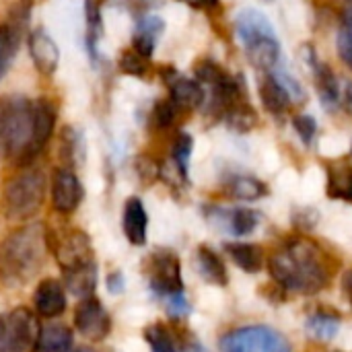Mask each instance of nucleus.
<instances>
[{"instance_id": "20e7f679", "label": "nucleus", "mask_w": 352, "mask_h": 352, "mask_svg": "<svg viewBox=\"0 0 352 352\" xmlns=\"http://www.w3.org/2000/svg\"><path fill=\"white\" fill-rule=\"evenodd\" d=\"M235 33L254 66L272 70L280 62V41L264 12L256 8L241 10L235 19Z\"/></svg>"}, {"instance_id": "7ed1b4c3", "label": "nucleus", "mask_w": 352, "mask_h": 352, "mask_svg": "<svg viewBox=\"0 0 352 352\" xmlns=\"http://www.w3.org/2000/svg\"><path fill=\"white\" fill-rule=\"evenodd\" d=\"M50 235L41 223L16 229L0 243V278L10 285H25L43 266Z\"/></svg>"}, {"instance_id": "aec40b11", "label": "nucleus", "mask_w": 352, "mask_h": 352, "mask_svg": "<svg viewBox=\"0 0 352 352\" xmlns=\"http://www.w3.org/2000/svg\"><path fill=\"white\" fill-rule=\"evenodd\" d=\"M196 268L200 272V276L210 283V285H219V287H225L229 283V276H227V268H225V262L221 260L219 254H214L210 248L202 245L198 248V254H196Z\"/></svg>"}, {"instance_id": "e433bc0d", "label": "nucleus", "mask_w": 352, "mask_h": 352, "mask_svg": "<svg viewBox=\"0 0 352 352\" xmlns=\"http://www.w3.org/2000/svg\"><path fill=\"white\" fill-rule=\"evenodd\" d=\"M0 352H14L12 351V338H10L6 316H0Z\"/></svg>"}, {"instance_id": "ddd939ff", "label": "nucleus", "mask_w": 352, "mask_h": 352, "mask_svg": "<svg viewBox=\"0 0 352 352\" xmlns=\"http://www.w3.org/2000/svg\"><path fill=\"white\" fill-rule=\"evenodd\" d=\"M208 217L214 225H219L221 229H225L227 233H231L235 237H245V235L254 233L260 223L258 212L252 208H233V210L210 208Z\"/></svg>"}, {"instance_id": "9d476101", "label": "nucleus", "mask_w": 352, "mask_h": 352, "mask_svg": "<svg viewBox=\"0 0 352 352\" xmlns=\"http://www.w3.org/2000/svg\"><path fill=\"white\" fill-rule=\"evenodd\" d=\"M82 200V186L70 169H58L52 179V204L58 212L68 214L78 208Z\"/></svg>"}, {"instance_id": "412c9836", "label": "nucleus", "mask_w": 352, "mask_h": 352, "mask_svg": "<svg viewBox=\"0 0 352 352\" xmlns=\"http://www.w3.org/2000/svg\"><path fill=\"white\" fill-rule=\"evenodd\" d=\"M227 256L248 274H256L264 268V252L260 245L254 243H227Z\"/></svg>"}, {"instance_id": "b1692460", "label": "nucleus", "mask_w": 352, "mask_h": 352, "mask_svg": "<svg viewBox=\"0 0 352 352\" xmlns=\"http://www.w3.org/2000/svg\"><path fill=\"white\" fill-rule=\"evenodd\" d=\"M260 99H262V103H264V107L270 111V113H274V116H283V113H287L289 111V107H291V95L278 85V80L268 72L266 74V78L262 80V85H260Z\"/></svg>"}, {"instance_id": "473e14b6", "label": "nucleus", "mask_w": 352, "mask_h": 352, "mask_svg": "<svg viewBox=\"0 0 352 352\" xmlns=\"http://www.w3.org/2000/svg\"><path fill=\"white\" fill-rule=\"evenodd\" d=\"M175 113H177V107L173 105L171 99L159 101V103L155 105L153 113H151V122H153V126L159 128V130H161V128H169V126L173 124V120H175Z\"/></svg>"}, {"instance_id": "ea45409f", "label": "nucleus", "mask_w": 352, "mask_h": 352, "mask_svg": "<svg viewBox=\"0 0 352 352\" xmlns=\"http://www.w3.org/2000/svg\"><path fill=\"white\" fill-rule=\"evenodd\" d=\"M342 289H344V293H346V297H349V301H351L352 305V270H349V272L344 274V278H342Z\"/></svg>"}, {"instance_id": "37998d69", "label": "nucleus", "mask_w": 352, "mask_h": 352, "mask_svg": "<svg viewBox=\"0 0 352 352\" xmlns=\"http://www.w3.org/2000/svg\"><path fill=\"white\" fill-rule=\"evenodd\" d=\"M351 153H352V148H351Z\"/></svg>"}, {"instance_id": "5701e85b", "label": "nucleus", "mask_w": 352, "mask_h": 352, "mask_svg": "<svg viewBox=\"0 0 352 352\" xmlns=\"http://www.w3.org/2000/svg\"><path fill=\"white\" fill-rule=\"evenodd\" d=\"M328 171V196L332 200H344L352 204V167L346 163H330Z\"/></svg>"}, {"instance_id": "0eeeda50", "label": "nucleus", "mask_w": 352, "mask_h": 352, "mask_svg": "<svg viewBox=\"0 0 352 352\" xmlns=\"http://www.w3.org/2000/svg\"><path fill=\"white\" fill-rule=\"evenodd\" d=\"M144 274L148 278L151 291L163 299L184 293L182 264H179V258L169 250L153 252L144 262Z\"/></svg>"}, {"instance_id": "a19ab883", "label": "nucleus", "mask_w": 352, "mask_h": 352, "mask_svg": "<svg viewBox=\"0 0 352 352\" xmlns=\"http://www.w3.org/2000/svg\"><path fill=\"white\" fill-rule=\"evenodd\" d=\"M344 105H346V109L352 113V82H349V87H346V95H344Z\"/></svg>"}, {"instance_id": "4be33fe9", "label": "nucleus", "mask_w": 352, "mask_h": 352, "mask_svg": "<svg viewBox=\"0 0 352 352\" xmlns=\"http://www.w3.org/2000/svg\"><path fill=\"white\" fill-rule=\"evenodd\" d=\"M72 330L62 324H50L39 330L37 352H70L72 351Z\"/></svg>"}, {"instance_id": "f03ea898", "label": "nucleus", "mask_w": 352, "mask_h": 352, "mask_svg": "<svg viewBox=\"0 0 352 352\" xmlns=\"http://www.w3.org/2000/svg\"><path fill=\"white\" fill-rule=\"evenodd\" d=\"M41 151L35 132V101L21 95L0 97V159L23 167Z\"/></svg>"}, {"instance_id": "2eb2a0df", "label": "nucleus", "mask_w": 352, "mask_h": 352, "mask_svg": "<svg viewBox=\"0 0 352 352\" xmlns=\"http://www.w3.org/2000/svg\"><path fill=\"white\" fill-rule=\"evenodd\" d=\"M307 62L311 64V70H314L320 101L324 103L326 109H334L338 105V101H340V87H338V80H336L334 72L328 68V64H324V62H320L316 58V52L309 45H307Z\"/></svg>"}, {"instance_id": "f3484780", "label": "nucleus", "mask_w": 352, "mask_h": 352, "mask_svg": "<svg viewBox=\"0 0 352 352\" xmlns=\"http://www.w3.org/2000/svg\"><path fill=\"white\" fill-rule=\"evenodd\" d=\"M163 29H165V23L161 16L144 14L142 19L136 21V29H134V37H132V50L148 60L153 56V50H155Z\"/></svg>"}, {"instance_id": "393cba45", "label": "nucleus", "mask_w": 352, "mask_h": 352, "mask_svg": "<svg viewBox=\"0 0 352 352\" xmlns=\"http://www.w3.org/2000/svg\"><path fill=\"white\" fill-rule=\"evenodd\" d=\"M227 192L229 196L237 198V200H260L268 194V188L264 182H260L258 177L252 175H233L227 182Z\"/></svg>"}, {"instance_id": "dca6fc26", "label": "nucleus", "mask_w": 352, "mask_h": 352, "mask_svg": "<svg viewBox=\"0 0 352 352\" xmlns=\"http://www.w3.org/2000/svg\"><path fill=\"white\" fill-rule=\"evenodd\" d=\"M33 305L35 311L41 318H58L60 314H64L66 309V295H64V287L58 280H43L39 283L35 297H33Z\"/></svg>"}, {"instance_id": "58836bf2", "label": "nucleus", "mask_w": 352, "mask_h": 352, "mask_svg": "<svg viewBox=\"0 0 352 352\" xmlns=\"http://www.w3.org/2000/svg\"><path fill=\"white\" fill-rule=\"evenodd\" d=\"M107 285H109V291L111 293H120L122 291V287H124V280H122V274H111L109 276V280H107Z\"/></svg>"}, {"instance_id": "f257e3e1", "label": "nucleus", "mask_w": 352, "mask_h": 352, "mask_svg": "<svg viewBox=\"0 0 352 352\" xmlns=\"http://www.w3.org/2000/svg\"><path fill=\"white\" fill-rule=\"evenodd\" d=\"M274 283L283 291L316 295L330 285L332 270L322 248L311 239L287 241L268 262Z\"/></svg>"}, {"instance_id": "bb28decb", "label": "nucleus", "mask_w": 352, "mask_h": 352, "mask_svg": "<svg viewBox=\"0 0 352 352\" xmlns=\"http://www.w3.org/2000/svg\"><path fill=\"white\" fill-rule=\"evenodd\" d=\"M223 118H225L227 124H229L233 130H237V132H248V130H252V128L256 126V120H258L254 107H252L248 101H241V103L233 105Z\"/></svg>"}, {"instance_id": "2f4dec72", "label": "nucleus", "mask_w": 352, "mask_h": 352, "mask_svg": "<svg viewBox=\"0 0 352 352\" xmlns=\"http://www.w3.org/2000/svg\"><path fill=\"white\" fill-rule=\"evenodd\" d=\"M276 80H278V85L291 95V99L293 101H303L305 99V91H303V87H301V82L289 72V70H285V68H280V62L272 68V70H268Z\"/></svg>"}, {"instance_id": "c9c22d12", "label": "nucleus", "mask_w": 352, "mask_h": 352, "mask_svg": "<svg viewBox=\"0 0 352 352\" xmlns=\"http://www.w3.org/2000/svg\"><path fill=\"white\" fill-rule=\"evenodd\" d=\"M167 301V311L169 316L173 318H186L190 314V305H188V299L184 293H177V295H171L165 299Z\"/></svg>"}, {"instance_id": "a878e982", "label": "nucleus", "mask_w": 352, "mask_h": 352, "mask_svg": "<svg viewBox=\"0 0 352 352\" xmlns=\"http://www.w3.org/2000/svg\"><path fill=\"white\" fill-rule=\"evenodd\" d=\"M305 330L311 338L328 342L338 334L340 320H338V316H334L330 311H316L305 320Z\"/></svg>"}, {"instance_id": "6ab92c4d", "label": "nucleus", "mask_w": 352, "mask_h": 352, "mask_svg": "<svg viewBox=\"0 0 352 352\" xmlns=\"http://www.w3.org/2000/svg\"><path fill=\"white\" fill-rule=\"evenodd\" d=\"M148 229V217L144 204L138 198H130L124 206V233L132 245H144Z\"/></svg>"}, {"instance_id": "39448f33", "label": "nucleus", "mask_w": 352, "mask_h": 352, "mask_svg": "<svg viewBox=\"0 0 352 352\" xmlns=\"http://www.w3.org/2000/svg\"><path fill=\"white\" fill-rule=\"evenodd\" d=\"M45 175L37 169L19 173L4 186V210L12 221L31 219L45 200Z\"/></svg>"}, {"instance_id": "c756f323", "label": "nucleus", "mask_w": 352, "mask_h": 352, "mask_svg": "<svg viewBox=\"0 0 352 352\" xmlns=\"http://www.w3.org/2000/svg\"><path fill=\"white\" fill-rule=\"evenodd\" d=\"M144 340L151 344V352H177L171 334L167 332L165 326L153 324L144 330Z\"/></svg>"}, {"instance_id": "a211bd4d", "label": "nucleus", "mask_w": 352, "mask_h": 352, "mask_svg": "<svg viewBox=\"0 0 352 352\" xmlns=\"http://www.w3.org/2000/svg\"><path fill=\"white\" fill-rule=\"evenodd\" d=\"M27 16H14L0 25V80L10 70L21 45V31Z\"/></svg>"}, {"instance_id": "6e6552de", "label": "nucleus", "mask_w": 352, "mask_h": 352, "mask_svg": "<svg viewBox=\"0 0 352 352\" xmlns=\"http://www.w3.org/2000/svg\"><path fill=\"white\" fill-rule=\"evenodd\" d=\"M56 258L64 274L95 266L91 241L82 231H68L66 235L56 239Z\"/></svg>"}, {"instance_id": "1a4fd4ad", "label": "nucleus", "mask_w": 352, "mask_h": 352, "mask_svg": "<svg viewBox=\"0 0 352 352\" xmlns=\"http://www.w3.org/2000/svg\"><path fill=\"white\" fill-rule=\"evenodd\" d=\"M74 326L85 338L97 342L109 334L111 320H109V314L105 311V307L101 305L99 299L87 297L78 303V307L74 311Z\"/></svg>"}, {"instance_id": "72a5a7b5", "label": "nucleus", "mask_w": 352, "mask_h": 352, "mask_svg": "<svg viewBox=\"0 0 352 352\" xmlns=\"http://www.w3.org/2000/svg\"><path fill=\"white\" fill-rule=\"evenodd\" d=\"M120 68L126 74L132 76H142L146 72V58H142L140 54H136L134 50H126L120 58Z\"/></svg>"}, {"instance_id": "79ce46f5", "label": "nucleus", "mask_w": 352, "mask_h": 352, "mask_svg": "<svg viewBox=\"0 0 352 352\" xmlns=\"http://www.w3.org/2000/svg\"><path fill=\"white\" fill-rule=\"evenodd\" d=\"M74 352H95V351H93V349H78V351H74Z\"/></svg>"}, {"instance_id": "4c0bfd02", "label": "nucleus", "mask_w": 352, "mask_h": 352, "mask_svg": "<svg viewBox=\"0 0 352 352\" xmlns=\"http://www.w3.org/2000/svg\"><path fill=\"white\" fill-rule=\"evenodd\" d=\"M179 2H186L194 8H200V10H210V8H217L219 6V0H179Z\"/></svg>"}, {"instance_id": "f8f14e48", "label": "nucleus", "mask_w": 352, "mask_h": 352, "mask_svg": "<svg viewBox=\"0 0 352 352\" xmlns=\"http://www.w3.org/2000/svg\"><path fill=\"white\" fill-rule=\"evenodd\" d=\"M163 76L169 85V99L177 109H196L206 101V91L198 80L179 76L171 68L167 70V74L163 72Z\"/></svg>"}, {"instance_id": "9b49d317", "label": "nucleus", "mask_w": 352, "mask_h": 352, "mask_svg": "<svg viewBox=\"0 0 352 352\" xmlns=\"http://www.w3.org/2000/svg\"><path fill=\"white\" fill-rule=\"evenodd\" d=\"M8 320V330H10V338H12V351L14 352H33L37 346V338H39V324L35 320V316L21 307L14 309L6 316Z\"/></svg>"}, {"instance_id": "cd10ccee", "label": "nucleus", "mask_w": 352, "mask_h": 352, "mask_svg": "<svg viewBox=\"0 0 352 352\" xmlns=\"http://www.w3.org/2000/svg\"><path fill=\"white\" fill-rule=\"evenodd\" d=\"M338 54L344 60V64L352 68V2L344 8L340 16V27H338Z\"/></svg>"}, {"instance_id": "f704fd0d", "label": "nucleus", "mask_w": 352, "mask_h": 352, "mask_svg": "<svg viewBox=\"0 0 352 352\" xmlns=\"http://www.w3.org/2000/svg\"><path fill=\"white\" fill-rule=\"evenodd\" d=\"M293 126H295L299 138L309 146V144L314 142L316 134H318V122L314 120V116H309V113L297 116V118L293 120Z\"/></svg>"}, {"instance_id": "423d86ee", "label": "nucleus", "mask_w": 352, "mask_h": 352, "mask_svg": "<svg viewBox=\"0 0 352 352\" xmlns=\"http://www.w3.org/2000/svg\"><path fill=\"white\" fill-rule=\"evenodd\" d=\"M221 352H293L285 334L268 326H245L227 332L221 342Z\"/></svg>"}, {"instance_id": "4468645a", "label": "nucleus", "mask_w": 352, "mask_h": 352, "mask_svg": "<svg viewBox=\"0 0 352 352\" xmlns=\"http://www.w3.org/2000/svg\"><path fill=\"white\" fill-rule=\"evenodd\" d=\"M29 54H31L35 68L41 74L50 76L56 72L58 62H60V52H58L56 41L43 29H35L29 33Z\"/></svg>"}, {"instance_id": "c85d7f7f", "label": "nucleus", "mask_w": 352, "mask_h": 352, "mask_svg": "<svg viewBox=\"0 0 352 352\" xmlns=\"http://www.w3.org/2000/svg\"><path fill=\"white\" fill-rule=\"evenodd\" d=\"M192 146H194V140L190 134L182 132L175 142H173V151H171V157H173V163H175V169L179 173V177L184 182H188V167H190V157H192Z\"/></svg>"}, {"instance_id": "7c9ffc66", "label": "nucleus", "mask_w": 352, "mask_h": 352, "mask_svg": "<svg viewBox=\"0 0 352 352\" xmlns=\"http://www.w3.org/2000/svg\"><path fill=\"white\" fill-rule=\"evenodd\" d=\"M101 37V12L95 0H87V47L91 56L97 52V41Z\"/></svg>"}]
</instances>
